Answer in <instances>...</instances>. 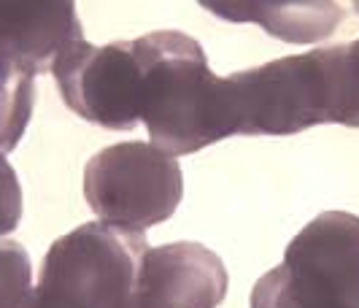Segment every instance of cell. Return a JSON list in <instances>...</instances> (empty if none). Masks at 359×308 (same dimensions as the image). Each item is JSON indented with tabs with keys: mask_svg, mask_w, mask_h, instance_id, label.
Returning a JSON list of instances; mask_svg holds the SVG:
<instances>
[{
	"mask_svg": "<svg viewBox=\"0 0 359 308\" xmlns=\"http://www.w3.org/2000/svg\"><path fill=\"white\" fill-rule=\"evenodd\" d=\"M235 135H294L335 125L330 49L316 46L224 76Z\"/></svg>",
	"mask_w": 359,
	"mask_h": 308,
	"instance_id": "3",
	"label": "cell"
},
{
	"mask_svg": "<svg viewBox=\"0 0 359 308\" xmlns=\"http://www.w3.org/2000/svg\"><path fill=\"white\" fill-rule=\"evenodd\" d=\"M65 106L106 130H133L141 122L144 71L133 41L95 46L87 38L62 49L52 65Z\"/></svg>",
	"mask_w": 359,
	"mask_h": 308,
	"instance_id": "5",
	"label": "cell"
},
{
	"mask_svg": "<svg viewBox=\"0 0 359 308\" xmlns=\"http://www.w3.org/2000/svg\"><path fill=\"white\" fill-rule=\"evenodd\" d=\"M84 198L97 222L144 233L176 214L184 198L181 165L151 141L106 146L84 168Z\"/></svg>",
	"mask_w": 359,
	"mask_h": 308,
	"instance_id": "4",
	"label": "cell"
},
{
	"mask_svg": "<svg viewBox=\"0 0 359 308\" xmlns=\"http://www.w3.org/2000/svg\"><path fill=\"white\" fill-rule=\"evenodd\" d=\"M227 268L222 257L195 241L146 249L135 308H219L227 297Z\"/></svg>",
	"mask_w": 359,
	"mask_h": 308,
	"instance_id": "6",
	"label": "cell"
},
{
	"mask_svg": "<svg viewBox=\"0 0 359 308\" xmlns=\"http://www.w3.org/2000/svg\"><path fill=\"white\" fill-rule=\"evenodd\" d=\"M141 60V122L168 154H195L235 135L224 76L208 68L200 41L181 30L135 38Z\"/></svg>",
	"mask_w": 359,
	"mask_h": 308,
	"instance_id": "1",
	"label": "cell"
},
{
	"mask_svg": "<svg viewBox=\"0 0 359 308\" xmlns=\"http://www.w3.org/2000/svg\"><path fill=\"white\" fill-rule=\"evenodd\" d=\"M76 0H0L3 76L36 79L62 49L81 41Z\"/></svg>",
	"mask_w": 359,
	"mask_h": 308,
	"instance_id": "7",
	"label": "cell"
},
{
	"mask_svg": "<svg viewBox=\"0 0 359 308\" xmlns=\"http://www.w3.org/2000/svg\"><path fill=\"white\" fill-rule=\"evenodd\" d=\"M133 297H135V295H133ZM17 308H62V306H46V303H38V300H33V297H25ZM125 308H135V300H133L130 306H125Z\"/></svg>",
	"mask_w": 359,
	"mask_h": 308,
	"instance_id": "10",
	"label": "cell"
},
{
	"mask_svg": "<svg viewBox=\"0 0 359 308\" xmlns=\"http://www.w3.org/2000/svg\"><path fill=\"white\" fill-rule=\"evenodd\" d=\"M252 308H359V217L324 211L257 279Z\"/></svg>",
	"mask_w": 359,
	"mask_h": 308,
	"instance_id": "2",
	"label": "cell"
},
{
	"mask_svg": "<svg viewBox=\"0 0 359 308\" xmlns=\"http://www.w3.org/2000/svg\"><path fill=\"white\" fill-rule=\"evenodd\" d=\"M348 3H351V8H354V11L359 14V0H348Z\"/></svg>",
	"mask_w": 359,
	"mask_h": 308,
	"instance_id": "11",
	"label": "cell"
},
{
	"mask_svg": "<svg viewBox=\"0 0 359 308\" xmlns=\"http://www.w3.org/2000/svg\"><path fill=\"white\" fill-rule=\"evenodd\" d=\"M330 65L338 100L335 125L359 127V38L330 46Z\"/></svg>",
	"mask_w": 359,
	"mask_h": 308,
	"instance_id": "9",
	"label": "cell"
},
{
	"mask_svg": "<svg viewBox=\"0 0 359 308\" xmlns=\"http://www.w3.org/2000/svg\"><path fill=\"white\" fill-rule=\"evenodd\" d=\"M214 17L235 25H259L268 36L313 46L338 30L343 6L338 0H198Z\"/></svg>",
	"mask_w": 359,
	"mask_h": 308,
	"instance_id": "8",
	"label": "cell"
}]
</instances>
